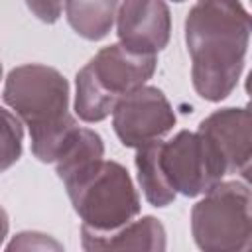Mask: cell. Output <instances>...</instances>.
<instances>
[{"label": "cell", "instance_id": "cell-8", "mask_svg": "<svg viewBox=\"0 0 252 252\" xmlns=\"http://www.w3.org/2000/svg\"><path fill=\"white\" fill-rule=\"evenodd\" d=\"M114 26L118 43L142 55H158L171 37V14L165 0H120Z\"/></svg>", "mask_w": 252, "mask_h": 252}, {"label": "cell", "instance_id": "cell-14", "mask_svg": "<svg viewBox=\"0 0 252 252\" xmlns=\"http://www.w3.org/2000/svg\"><path fill=\"white\" fill-rule=\"evenodd\" d=\"M114 104L116 98L98 85L89 65L85 63L75 77V100H73L75 116L87 124L102 122L112 114Z\"/></svg>", "mask_w": 252, "mask_h": 252}, {"label": "cell", "instance_id": "cell-18", "mask_svg": "<svg viewBox=\"0 0 252 252\" xmlns=\"http://www.w3.org/2000/svg\"><path fill=\"white\" fill-rule=\"evenodd\" d=\"M8 228H10V219H8V213L4 211V207L0 205V246L4 244V240L8 236Z\"/></svg>", "mask_w": 252, "mask_h": 252}, {"label": "cell", "instance_id": "cell-13", "mask_svg": "<svg viewBox=\"0 0 252 252\" xmlns=\"http://www.w3.org/2000/svg\"><path fill=\"white\" fill-rule=\"evenodd\" d=\"M158 142L154 140L150 144H144L136 148V177L140 183V189L144 193V199L158 209H163L171 205L177 197V193L169 187L161 167H159V158H158Z\"/></svg>", "mask_w": 252, "mask_h": 252}, {"label": "cell", "instance_id": "cell-12", "mask_svg": "<svg viewBox=\"0 0 252 252\" xmlns=\"http://www.w3.org/2000/svg\"><path fill=\"white\" fill-rule=\"evenodd\" d=\"M120 0H65L63 10L71 30L87 39H104L116 22Z\"/></svg>", "mask_w": 252, "mask_h": 252}, {"label": "cell", "instance_id": "cell-11", "mask_svg": "<svg viewBox=\"0 0 252 252\" xmlns=\"http://www.w3.org/2000/svg\"><path fill=\"white\" fill-rule=\"evenodd\" d=\"M102 158H104L102 136L91 128L77 126L67 138V142L63 144L53 165H55L57 177L63 183H67L73 177L87 171L89 167H93Z\"/></svg>", "mask_w": 252, "mask_h": 252}, {"label": "cell", "instance_id": "cell-9", "mask_svg": "<svg viewBox=\"0 0 252 252\" xmlns=\"http://www.w3.org/2000/svg\"><path fill=\"white\" fill-rule=\"evenodd\" d=\"M87 65L98 85L118 100L154 77L158 55H142L128 51L120 43H110L98 49Z\"/></svg>", "mask_w": 252, "mask_h": 252}, {"label": "cell", "instance_id": "cell-4", "mask_svg": "<svg viewBox=\"0 0 252 252\" xmlns=\"http://www.w3.org/2000/svg\"><path fill=\"white\" fill-rule=\"evenodd\" d=\"M250 185L244 179L219 181L191 209V236L207 252H246L252 244Z\"/></svg>", "mask_w": 252, "mask_h": 252}, {"label": "cell", "instance_id": "cell-20", "mask_svg": "<svg viewBox=\"0 0 252 252\" xmlns=\"http://www.w3.org/2000/svg\"><path fill=\"white\" fill-rule=\"evenodd\" d=\"M171 2H183V0H171Z\"/></svg>", "mask_w": 252, "mask_h": 252}, {"label": "cell", "instance_id": "cell-1", "mask_svg": "<svg viewBox=\"0 0 252 252\" xmlns=\"http://www.w3.org/2000/svg\"><path fill=\"white\" fill-rule=\"evenodd\" d=\"M250 14L240 0H197L185 18V45L191 57L195 93L224 100L238 85L250 43Z\"/></svg>", "mask_w": 252, "mask_h": 252}, {"label": "cell", "instance_id": "cell-5", "mask_svg": "<svg viewBox=\"0 0 252 252\" xmlns=\"http://www.w3.org/2000/svg\"><path fill=\"white\" fill-rule=\"evenodd\" d=\"M159 167L177 195L199 197L226 177L220 161L195 130H179L169 140L158 142Z\"/></svg>", "mask_w": 252, "mask_h": 252}, {"label": "cell", "instance_id": "cell-10", "mask_svg": "<svg viewBox=\"0 0 252 252\" xmlns=\"http://www.w3.org/2000/svg\"><path fill=\"white\" fill-rule=\"evenodd\" d=\"M81 246L83 250H165L167 234L163 224L148 215L132 219L108 232H98L81 224Z\"/></svg>", "mask_w": 252, "mask_h": 252}, {"label": "cell", "instance_id": "cell-15", "mask_svg": "<svg viewBox=\"0 0 252 252\" xmlns=\"http://www.w3.org/2000/svg\"><path fill=\"white\" fill-rule=\"evenodd\" d=\"M24 146V124L20 118L0 106V173L10 169L22 158Z\"/></svg>", "mask_w": 252, "mask_h": 252}, {"label": "cell", "instance_id": "cell-17", "mask_svg": "<svg viewBox=\"0 0 252 252\" xmlns=\"http://www.w3.org/2000/svg\"><path fill=\"white\" fill-rule=\"evenodd\" d=\"M28 10L43 24H55L63 14L65 0H24Z\"/></svg>", "mask_w": 252, "mask_h": 252}, {"label": "cell", "instance_id": "cell-2", "mask_svg": "<svg viewBox=\"0 0 252 252\" xmlns=\"http://www.w3.org/2000/svg\"><path fill=\"white\" fill-rule=\"evenodd\" d=\"M2 100L28 126L33 158L53 163L79 126L69 112L71 89L65 75L43 63L18 65L4 79Z\"/></svg>", "mask_w": 252, "mask_h": 252}, {"label": "cell", "instance_id": "cell-3", "mask_svg": "<svg viewBox=\"0 0 252 252\" xmlns=\"http://www.w3.org/2000/svg\"><path fill=\"white\" fill-rule=\"evenodd\" d=\"M81 224L98 232L114 230L142 211L140 193L128 169L114 159H100L63 183Z\"/></svg>", "mask_w": 252, "mask_h": 252}, {"label": "cell", "instance_id": "cell-6", "mask_svg": "<svg viewBox=\"0 0 252 252\" xmlns=\"http://www.w3.org/2000/svg\"><path fill=\"white\" fill-rule=\"evenodd\" d=\"M112 128L126 148H140L167 136L177 118L161 89L142 85L120 96L112 108Z\"/></svg>", "mask_w": 252, "mask_h": 252}, {"label": "cell", "instance_id": "cell-19", "mask_svg": "<svg viewBox=\"0 0 252 252\" xmlns=\"http://www.w3.org/2000/svg\"><path fill=\"white\" fill-rule=\"evenodd\" d=\"M0 81H2V63H0Z\"/></svg>", "mask_w": 252, "mask_h": 252}, {"label": "cell", "instance_id": "cell-7", "mask_svg": "<svg viewBox=\"0 0 252 252\" xmlns=\"http://www.w3.org/2000/svg\"><path fill=\"white\" fill-rule=\"evenodd\" d=\"M197 132L207 140L226 175H242L248 181L252 142L246 106H226L211 112L199 122Z\"/></svg>", "mask_w": 252, "mask_h": 252}, {"label": "cell", "instance_id": "cell-16", "mask_svg": "<svg viewBox=\"0 0 252 252\" xmlns=\"http://www.w3.org/2000/svg\"><path fill=\"white\" fill-rule=\"evenodd\" d=\"M6 250H55L61 252L63 244L53 238L51 234L39 232V230H22L12 236V240L6 244Z\"/></svg>", "mask_w": 252, "mask_h": 252}]
</instances>
